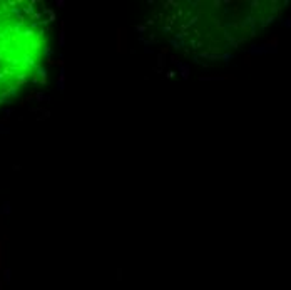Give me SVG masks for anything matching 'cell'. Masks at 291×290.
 <instances>
[{"mask_svg":"<svg viewBox=\"0 0 291 290\" xmlns=\"http://www.w3.org/2000/svg\"><path fill=\"white\" fill-rule=\"evenodd\" d=\"M50 32L52 15L42 2L0 0V106L40 72Z\"/></svg>","mask_w":291,"mask_h":290,"instance_id":"6da1fadb","label":"cell"}]
</instances>
